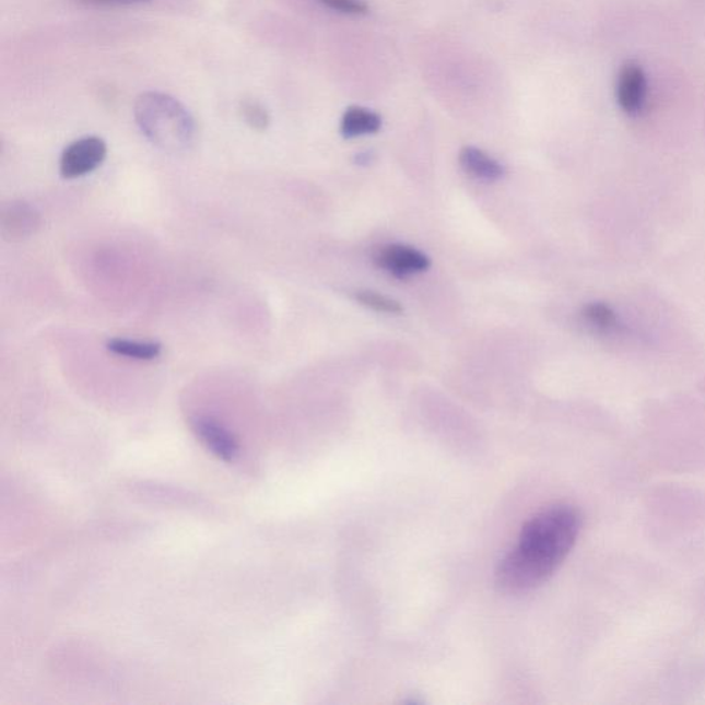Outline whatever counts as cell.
Instances as JSON below:
<instances>
[{
    "label": "cell",
    "instance_id": "obj_1",
    "mask_svg": "<svg viewBox=\"0 0 705 705\" xmlns=\"http://www.w3.org/2000/svg\"><path fill=\"white\" fill-rule=\"evenodd\" d=\"M581 516L574 506L554 505L524 525L518 542L496 569L503 592L522 594L548 581L575 548Z\"/></svg>",
    "mask_w": 705,
    "mask_h": 705
},
{
    "label": "cell",
    "instance_id": "obj_2",
    "mask_svg": "<svg viewBox=\"0 0 705 705\" xmlns=\"http://www.w3.org/2000/svg\"><path fill=\"white\" fill-rule=\"evenodd\" d=\"M134 119L142 134L158 150L183 153L193 146L196 121L172 95L146 92L136 99Z\"/></svg>",
    "mask_w": 705,
    "mask_h": 705
},
{
    "label": "cell",
    "instance_id": "obj_3",
    "mask_svg": "<svg viewBox=\"0 0 705 705\" xmlns=\"http://www.w3.org/2000/svg\"><path fill=\"white\" fill-rule=\"evenodd\" d=\"M107 155L108 146L103 138H81L63 150L60 158V174L67 179L84 177L97 169Z\"/></svg>",
    "mask_w": 705,
    "mask_h": 705
},
{
    "label": "cell",
    "instance_id": "obj_4",
    "mask_svg": "<svg viewBox=\"0 0 705 705\" xmlns=\"http://www.w3.org/2000/svg\"><path fill=\"white\" fill-rule=\"evenodd\" d=\"M648 81L644 68L635 61H625L619 69L616 99L625 115L638 116L645 109Z\"/></svg>",
    "mask_w": 705,
    "mask_h": 705
},
{
    "label": "cell",
    "instance_id": "obj_5",
    "mask_svg": "<svg viewBox=\"0 0 705 705\" xmlns=\"http://www.w3.org/2000/svg\"><path fill=\"white\" fill-rule=\"evenodd\" d=\"M190 428L203 447L222 462H235L240 455V447L235 436L215 419L195 416L190 419Z\"/></svg>",
    "mask_w": 705,
    "mask_h": 705
},
{
    "label": "cell",
    "instance_id": "obj_6",
    "mask_svg": "<svg viewBox=\"0 0 705 705\" xmlns=\"http://www.w3.org/2000/svg\"><path fill=\"white\" fill-rule=\"evenodd\" d=\"M374 261L387 273L401 279L425 272L431 267V259L425 254L402 244H390L379 248L374 256Z\"/></svg>",
    "mask_w": 705,
    "mask_h": 705
},
{
    "label": "cell",
    "instance_id": "obj_7",
    "mask_svg": "<svg viewBox=\"0 0 705 705\" xmlns=\"http://www.w3.org/2000/svg\"><path fill=\"white\" fill-rule=\"evenodd\" d=\"M39 225L38 211L25 201H12L3 207L0 227H2V235L7 240H24V238L34 235Z\"/></svg>",
    "mask_w": 705,
    "mask_h": 705
},
{
    "label": "cell",
    "instance_id": "obj_8",
    "mask_svg": "<svg viewBox=\"0 0 705 705\" xmlns=\"http://www.w3.org/2000/svg\"><path fill=\"white\" fill-rule=\"evenodd\" d=\"M459 163L466 173L481 181H497L505 175L502 164L479 148H463L459 153Z\"/></svg>",
    "mask_w": 705,
    "mask_h": 705
},
{
    "label": "cell",
    "instance_id": "obj_9",
    "mask_svg": "<svg viewBox=\"0 0 705 705\" xmlns=\"http://www.w3.org/2000/svg\"><path fill=\"white\" fill-rule=\"evenodd\" d=\"M380 127V116L367 108L350 107L342 116L341 132L344 138L375 134Z\"/></svg>",
    "mask_w": 705,
    "mask_h": 705
},
{
    "label": "cell",
    "instance_id": "obj_10",
    "mask_svg": "<svg viewBox=\"0 0 705 705\" xmlns=\"http://www.w3.org/2000/svg\"><path fill=\"white\" fill-rule=\"evenodd\" d=\"M583 319L588 326L594 328L597 332L606 333V336H616L624 330L623 322L620 321L616 310L606 302H591L583 307Z\"/></svg>",
    "mask_w": 705,
    "mask_h": 705
},
{
    "label": "cell",
    "instance_id": "obj_11",
    "mask_svg": "<svg viewBox=\"0 0 705 705\" xmlns=\"http://www.w3.org/2000/svg\"><path fill=\"white\" fill-rule=\"evenodd\" d=\"M109 352L116 356L152 362L162 354V344L157 342L136 341V339L114 338L107 343Z\"/></svg>",
    "mask_w": 705,
    "mask_h": 705
},
{
    "label": "cell",
    "instance_id": "obj_12",
    "mask_svg": "<svg viewBox=\"0 0 705 705\" xmlns=\"http://www.w3.org/2000/svg\"><path fill=\"white\" fill-rule=\"evenodd\" d=\"M240 113L246 124L256 131H265L270 125V116L262 104L256 99H244L240 104Z\"/></svg>",
    "mask_w": 705,
    "mask_h": 705
},
{
    "label": "cell",
    "instance_id": "obj_13",
    "mask_svg": "<svg viewBox=\"0 0 705 705\" xmlns=\"http://www.w3.org/2000/svg\"><path fill=\"white\" fill-rule=\"evenodd\" d=\"M356 299L360 304L369 307L375 312L389 313V315H400L402 306L399 302L387 298V296L374 293V291H359Z\"/></svg>",
    "mask_w": 705,
    "mask_h": 705
},
{
    "label": "cell",
    "instance_id": "obj_14",
    "mask_svg": "<svg viewBox=\"0 0 705 705\" xmlns=\"http://www.w3.org/2000/svg\"><path fill=\"white\" fill-rule=\"evenodd\" d=\"M319 2L333 12L348 15H365L369 10L364 0H319Z\"/></svg>",
    "mask_w": 705,
    "mask_h": 705
},
{
    "label": "cell",
    "instance_id": "obj_15",
    "mask_svg": "<svg viewBox=\"0 0 705 705\" xmlns=\"http://www.w3.org/2000/svg\"><path fill=\"white\" fill-rule=\"evenodd\" d=\"M82 7L90 8H109V7H129V4L151 2V0H75Z\"/></svg>",
    "mask_w": 705,
    "mask_h": 705
}]
</instances>
